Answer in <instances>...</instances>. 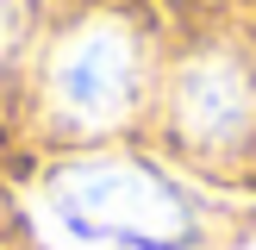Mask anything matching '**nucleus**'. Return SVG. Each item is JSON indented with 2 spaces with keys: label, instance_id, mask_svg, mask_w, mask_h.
I'll list each match as a JSON object with an SVG mask.
<instances>
[{
  "label": "nucleus",
  "instance_id": "obj_1",
  "mask_svg": "<svg viewBox=\"0 0 256 250\" xmlns=\"http://www.w3.org/2000/svg\"><path fill=\"white\" fill-rule=\"evenodd\" d=\"M38 219L75 250H175L194 232L188 194L138 156H75L50 169Z\"/></svg>",
  "mask_w": 256,
  "mask_h": 250
},
{
  "label": "nucleus",
  "instance_id": "obj_2",
  "mask_svg": "<svg viewBox=\"0 0 256 250\" xmlns=\"http://www.w3.org/2000/svg\"><path fill=\"white\" fill-rule=\"evenodd\" d=\"M144 94V38L119 12H88L44 56V106L56 125L100 138L125 125Z\"/></svg>",
  "mask_w": 256,
  "mask_h": 250
},
{
  "label": "nucleus",
  "instance_id": "obj_3",
  "mask_svg": "<svg viewBox=\"0 0 256 250\" xmlns=\"http://www.w3.org/2000/svg\"><path fill=\"white\" fill-rule=\"evenodd\" d=\"M169 112L194 156H212V162L244 156V150H256V69L225 44L194 50L175 69Z\"/></svg>",
  "mask_w": 256,
  "mask_h": 250
},
{
  "label": "nucleus",
  "instance_id": "obj_4",
  "mask_svg": "<svg viewBox=\"0 0 256 250\" xmlns=\"http://www.w3.org/2000/svg\"><path fill=\"white\" fill-rule=\"evenodd\" d=\"M32 38V0H0V69L25 50Z\"/></svg>",
  "mask_w": 256,
  "mask_h": 250
}]
</instances>
